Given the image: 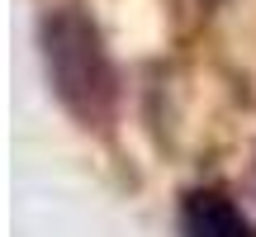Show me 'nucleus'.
<instances>
[{"label":"nucleus","instance_id":"obj_1","mask_svg":"<svg viewBox=\"0 0 256 237\" xmlns=\"http://www.w3.org/2000/svg\"><path fill=\"white\" fill-rule=\"evenodd\" d=\"M43 57L62 104L86 124H100L114 104V66L95 24L81 10H52L43 19Z\"/></svg>","mask_w":256,"mask_h":237},{"label":"nucleus","instance_id":"obj_2","mask_svg":"<svg viewBox=\"0 0 256 237\" xmlns=\"http://www.w3.org/2000/svg\"><path fill=\"white\" fill-rule=\"evenodd\" d=\"M180 232L185 237H252L247 218L232 209L228 194L218 190H194L180 204Z\"/></svg>","mask_w":256,"mask_h":237}]
</instances>
